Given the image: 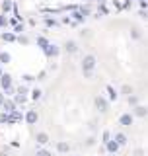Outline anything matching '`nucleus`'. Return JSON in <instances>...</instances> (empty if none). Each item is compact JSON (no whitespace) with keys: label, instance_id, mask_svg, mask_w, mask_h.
<instances>
[{"label":"nucleus","instance_id":"nucleus-1","mask_svg":"<svg viewBox=\"0 0 148 156\" xmlns=\"http://www.w3.org/2000/svg\"><path fill=\"white\" fill-rule=\"evenodd\" d=\"M93 66H96V57L86 55L84 61H82V70H93Z\"/></svg>","mask_w":148,"mask_h":156},{"label":"nucleus","instance_id":"nucleus-2","mask_svg":"<svg viewBox=\"0 0 148 156\" xmlns=\"http://www.w3.org/2000/svg\"><path fill=\"white\" fill-rule=\"evenodd\" d=\"M0 84H2L4 90H10V88H12V76H10V74H2V76H0Z\"/></svg>","mask_w":148,"mask_h":156},{"label":"nucleus","instance_id":"nucleus-3","mask_svg":"<svg viewBox=\"0 0 148 156\" xmlns=\"http://www.w3.org/2000/svg\"><path fill=\"white\" fill-rule=\"evenodd\" d=\"M96 107H97V109H100L101 113H103V111H107V109H109V104H107V101L103 100V98H96Z\"/></svg>","mask_w":148,"mask_h":156},{"label":"nucleus","instance_id":"nucleus-4","mask_svg":"<svg viewBox=\"0 0 148 156\" xmlns=\"http://www.w3.org/2000/svg\"><path fill=\"white\" fill-rule=\"evenodd\" d=\"M57 55H58V47H57V45H51V43H49V47L45 49V57L53 58V57H57Z\"/></svg>","mask_w":148,"mask_h":156},{"label":"nucleus","instance_id":"nucleus-5","mask_svg":"<svg viewBox=\"0 0 148 156\" xmlns=\"http://www.w3.org/2000/svg\"><path fill=\"white\" fill-rule=\"evenodd\" d=\"M26 121H27L29 125H33V123H35V121H37V113H35V111H33V109H29L27 113H26Z\"/></svg>","mask_w":148,"mask_h":156},{"label":"nucleus","instance_id":"nucleus-6","mask_svg":"<svg viewBox=\"0 0 148 156\" xmlns=\"http://www.w3.org/2000/svg\"><path fill=\"white\" fill-rule=\"evenodd\" d=\"M105 146H107V150H109V152H117V150H119V144H117L115 140H107Z\"/></svg>","mask_w":148,"mask_h":156},{"label":"nucleus","instance_id":"nucleus-7","mask_svg":"<svg viewBox=\"0 0 148 156\" xmlns=\"http://www.w3.org/2000/svg\"><path fill=\"white\" fill-rule=\"evenodd\" d=\"M119 121H121V125H131V123H132V115H129V113H123Z\"/></svg>","mask_w":148,"mask_h":156},{"label":"nucleus","instance_id":"nucleus-8","mask_svg":"<svg viewBox=\"0 0 148 156\" xmlns=\"http://www.w3.org/2000/svg\"><path fill=\"white\" fill-rule=\"evenodd\" d=\"M37 143H39V144H47V143H49L47 133H39V135H37Z\"/></svg>","mask_w":148,"mask_h":156},{"label":"nucleus","instance_id":"nucleus-9","mask_svg":"<svg viewBox=\"0 0 148 156\" xmlns=\"http://www.w3.org/2000/svg\"><path fill=\"white\" fill-rule=\"evenodd\" d=\"M37 45H39V47H41V49H43V51H45V49L49 47V41H47V39H45V37H37Z\"/></svg>","mask_w":148,"mask_h":156},{"label":"nucleus","instance_id":"nucleus-10","mask_svg":"<svg viewBox=\"0 0 148 156\" xmlns=\"http://www.w3.org/2000/svg\"><path fill=\"white\" fill-rule=\"evenodd\" d=\"M115 143L119 144V146H121V144H125V143H127V136L123 135V133H119V135H115Z\"/></svg>","mask_w":148,"mask_h":156},{"label":"nucleus","instance_id":"nucleus-11","mask_svg":"<svg viewBox=\"0 0 148 156\" xmlns=\"http://www.w3.org/2000/svg\"><path fill=\"white\" fill-rule=\"evenodd\" d=\"M12 61V57H10V53H0V62L2 65H6V62Z\"/></svg>","mask_w":148,"mask_h":156},{"label":"nucleus","instance_id":"nucleus-12","mask_svg":"<svg viewBox=\"0 0 148 156\" xmlns=\"http://www.w3.org/2000/svg\"><path fill=\"white\" fill-rule=\"evenodd\" d=\"M4 109H6V111H14V109H16V104H14V101H6V100H4Z\"/></svg>","mask_w":148,"mask_h":156},{"label":"nucleus","instance_id":"nucleus-13","mask_svg":"<svg viewBox=\"0 0 148 156\" xmlns=\"http://www.w3.org/2000/svg\"><path fill=\"white\" fill-rule=\"evenodd\" d=\"M57 150H58V152H68V150H70V146H68L66 143H58L57 144Z\"/></svg>","mask_w":148,"mask_h":156},{"label":"nucleus","instance_id":"nucleus-14","mask_svg":"<svg viewBox=\"0 0 148 156\" xmlns=\"http://www.w3.org/2000/svg\"><path fill=\"white\" fill-rule=\"evenodd\" d=\"M65 47H66V51H68V53H74V51L78 49V47H76V43H74V41H68Z\"/></svg>","mask_w":148,"mask_h":156},{"label":"nucleus","instance_id":"nucleus-15","mask_svg":"<svg viewBox=\"0 0 148 156\" xmlns=\"http://www.w3.org/2000/svg\"><path fill=\"white\" fill-rule=\"evenodd\" d=\"M2 39H4V41H16V33H4V35H2Z\"/></svg>","mask_w":148,"mask_h":156},{"label":"nucleus","instance_id":"nucleus-16","mask_svg":"<svg viewBox=\"0 0 148 156\" xmlns=\"http://www.w3.org/2000/svg\"><path fill=\"white\" fill-rule=\"evenodd\" d=\"M2 10H4V12H10V10H12V0H4Z\"/></svg>","mask_w":148,"mask_h":156},{"label":"nucleus","instance_id":"nucleus-17","mask_svg":"<svg viewBox=\"0 0 148 156\" xmlns=\"http://www.w3.org/2000/svg\"><path fill=\"white\" fill-rule=\"evenodd\" d=\"M135 113L139 115V117H144V115H146V107H142V105H140V107H136Z\"/></svg>","mask_w":148,"mask_h":156},{"label":"nucleus","instance_id":"nucleus-18","mask_svg":"<svg viewBox=\"0 0 148 156\" xmlns=\"http://www.w3.org/2000/svg\"><path fill=\"white\" fill-rule=\"evenodd\" d=\"M107 94H109V100H117V94H115V90H113L111 86H107Z\"/></svg>","mask_w":148,"mask_h":156},{"label":"nucleus","instance_id":"nucleus-19","mask_svg":"<svg viewBox=\"0 0 148 156\" xmlns=\"http://www.w3.org/2000/svg\"><path fill=\"white\" fill-rule=\"evenodd\" d=\"M131 37H132V39H139V37H140V33H139V29H136V27L131 29Z\"/></svg>","mask_w":148,"mask_h":156},{"label":"nucleus","instance_id":"nucleus-20","mask_svg":"<svg viewBox=\"0 0 148 156\" xmlns=\"http://www.w3.org/2000/svg\"><path fill=\"white\" fill-rule=\"evenodd\" d=\"M31 98H33V100H39V98H41V90H33L31 92Z\"/></svg>","mask_w":148,"mask_h":156},{"label":"nucleus","instance_id":"nucleus-21","mask_svg":"<svg viewBox=\"0 0 148 156\" xmlns=\"http://www.w3.org/2000/svg\"><path fill=\"white\" fill-rule=\"evenodd\" d=\"M131 92H132V88H131V86H123L121 94H131Z\"/></svg>","mask_w":148,"mask_h":156},{"label":"nucleus","instance_id":"nucleus-22","mask_svg":"<svg viewBox=\"0 0 148 156\" xmlns=\"http://www.w3.org/2000/svg\"><path fill=\"white\" fill-rule=\"evenodd\" d=\"M22 23H14V31H16V33H19V31H22Z\"/></svg>","mask_w":148,"mask_h":156},{"label":"nucleus","instance_id":"nucleus-23","mask_svg":"<svg viewBox=\"0 0 148 156\" xmlns=\"http://www.w3.org/2000/svg\"><path fill=\"white\" fill-rule=\"evenodd\" d=\"M74 20H78V22H82V20H84V16H82L80 12H74Z\"/></svg>","mask_w":148,"mask_h":156},{"label":"nucleus","instance_id":"nucleus-24","mask_svg":"<svg viewBox=\"0 0 148 156\" xmlns=\"http://www.w3.org/2000/svg\"><path fill=\"white\" fill-rule=\"evenodd\" d=\"M37 156H51V152H47V150H37Z\"/></svg>","mask_w":148,"mask_h":156},{"label":"nucleus","instance_id":"nucleus-25","mask_svg":"<svg viewBox=\"0 0 148 156\" xmlns=\"http://www.w3.org/2000/svg\"><path fill=\"white\" fill-rule=\"evenodd\" d=\"M103 140H105V143H107V140H111V135H109V131H105V133H103Z\"/></svg>","mask_w":148,"mask_h":156},{"label":"nucleus","instance_id":"nucleus-26","mask_svg":"<svg viewBox=\"0 0 148 156\" xmlns=\"http://www.w3.org/2000/svg\"><path fill=\"white\" fill-rule=\"evenodd\" d=\"M18 41L22 43V45H27V39H26V37H18Z\"/></svg>","mask_w":148,"mask_h":156},{"label":"nucleus","instance_id":"nucleus-27","mask_svg":"<svg viewBox=\"0 0 148 156\" xmlns=\"http://www.w3.org/2000/svg\"><path fill=\"white\" fill-rule=\"evenodd\" d=\"M129 104H131V105H135V104H136V98H135V96H131V98H129Z\"/></svg>","mask_w":148,"mask_h":156},{"label":"nucleus","instance_id":"nucleus-28","mask_svg":"<svg viewBox=\"0 0 148 156\" xmlns=\"http://www.w3.org/2000/svg\"><path fill=\"white\" fill-rule=\"evenodd\" d=\"M84 76H86V78H92V70H84Z\"/></svg>","mask_w":148,"mask_h":156},{"label":"nucleus","instance_id":"nucleus-29","mask_svg":"<svg viewBox=\"0 0 148 156\" xmlns=\"http://www.w3.org/2000/svg\"><path fill=\"white\" fill-rule=\"evenodd\" d=\"M0 26H6V18L4 16H0Z\"/></svg>","mask_w":148,"mask_h":156},{"label":"nucleus","instance_id":"nucleus-30","mask_svg":"<svg viewBox=\"0 0 148 156\" xmlns=\"http://www.w3.org/2000/svg\"><path fill=\"white\" fill-rule=\"evenodd\" d=\"M0 104H4V96L2 94H0Z\"/></svg>","mask_w":148,"mask_h":156},{"label":"nucleus","instance_id":"nucleus-31","mask_svg":"<svg viewBox=\"0 0 148 156\" xmlns=\"http://www.w3.org/2000/svg\"><path fill=\"white\" fill-rule=\"evenodd\" d=\"M0 156H6V154H4V152H0Z\"/></svg>","mask_w":148,"mask_h":156},{"label":"nucleus","instance_id":"nucleus-32","mask_svg":"<svg viewBox=\"0 0 148 156\" xmlns=\"http://www.w3.org/2000/svg\"><path fill=\"white\" fill-rule=\"evenodd\" d=\"M0 76H2V68H0Z\"/></svg>","mask_w":148,"mask_h":156}]
</instances>
